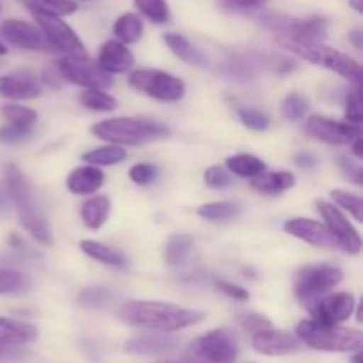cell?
Masks as SVG:
<instances>
[{
	"label": "cell",
	"mask_w": 363,
	"mask_h": 363,
	"mask_svg": "<svg viewBox=\"0 0 363 363\" xmlns=\"http://www.w3.org/2000/svg\"><path fill=\"white\" fill-rule=\"evenodd\" d=\"M84 2H89V0H84Z\"/></svg>",
	"instance_id": "680465c9"
},
{
	"label": "cell",
	"mask_w": 363,
	"mask_h": 363,
	"mask_svg": "<svg viewBox=\"0 0 363 363\" xmlns=\"http://www.w3.org/2000/svg\"><path fill=\"white\" fill-rule=\"evenodd\" d=\"M2 116L4 119L7 121V124H13V126L32 128L35 121H38V113H35L34 110L23 105H16V103L4 105Z\"/></svg>",
	"instance_id": "d6a6232c"
},
{
	"label": "cell",
	"mask_w": 363,
	"mask_h": 363,
	"mask_svg": "<svg viewBox=\"0 0 363 363\" xmlns=\"http://www.w3.org/2000/svg\"><path fill=\"white\" fill-rule=\"evenodd\" d=\"M346 119L350 124L360 126L362 124V92L360 85H354L347 91L346 96Z\"/></svg>",
	"instance_id": "f35d334b"
},
{
	"label": "cell",
	"mask_w": 363,
	"mask_h": 363,
	"mask_svg": "<svg viewBox=\"0 0 363 363\" xmlns=\"http://www.w3.org/2000/svg\"><path fill=\"white\" fill-rule=\"evenodd\" d=\"M80 248L87 257L94 259V261L98 262H103V264L106 266H112V268H126L128 266L126 255L121 250H117V248L108 247V245L87 240L82 241Z\"/></svg>",
	"instance_id": "cb8c5ba5"
},
{
	"label": "cell",
	"mask_w": 363,
	"mask_h": 363,
	"mask_svg": "<svg viewBox=\"0 0 363 363\" xmlns=\"http://www.w3.org/2000/svg\"><path fill=\"white\" fill-rule=\"evenodd\" d=\"M130 84L137 91L151 96L158 101H179L184 96V84L181 78L160 69H135L130 74Z\"/></svg>",
	"instance_id": "ba28073f"
},
{
	"label": "cell",
	"mask_w": 363,
	"mask_h": 363,
	"mask_svg": "<svg viewBox=\"0 0 363 363\" xmlns=\"http://www.w3.org/2000/svg\"><path fill=\"white\" fill-rule=\"evenodd\" d=\"M354 305L357 301H354L353 294L335 293L319 298L308 307H311L312 321L326 326H339L340 323L347 321L353 315Z\"/></svg>",
	"instance_id": "7c38bea8"
},
{
	"label": "cell",
	"mask_w": 363,
	"mask_h": 363,
	"mask_svg": "<svg viewBox=\"0 0 363 363\" xmlns=\"http://www.w3.org/2000/svg\"><path fill=\"white\" fill-rule=\"evenodd\" d=\"M62 80L71 82L85 89H103L112 85V77L101 69L98 64H92L91 59H78V57H62L55 62Z\"/></svg>",
	"instance_id": "30bf717a"
},
{
	"label": "cell",
	"mask_w": 363,
	"mask_h": 363,
	"mask_svg": "<svg viewBox=\"0 0 363 363\" xmlns=\"http://www.w3.org/2000/svg\"><path fill=\"white\" fill-rule=\"evenodd\" d=\"M7 53V48H6V45H2V43H0V57L2 55H6Z\"/></svg>",
	"instance_id": "6f0895ef"
},
{
	"label": "cell",
	"mask_w": 363,
	"mask_h": 363,
	"mask_svg": "<svg viewBox=\"0 0 363 363\" xmlns=\"http://www.w3.org/2000/svg\"><path fill=\"white\" fill-rule=\"evenodd\" d=\"M6 184L7 194H9L11 201H13L14 208H16L18 216H20V222L25 227V230L39 243L52 245V230H50L48 222H46L41 208H39L38 197H35L34 188H32L27 176L16 165H7Z\"/></svg>",
	"instance_id": "7a4b0ae2"
},
{
	"label": "cell",
	"mask_w": 363,
	"mask_h": 363,
	"mask_svg": "<svg viewBox=\"0 0 363 363\" xmlns=\"http://www.w3.org/2000/svg\"><path fill=\"white\" fill-rule=\"evenodd\" d=\"M238 321H240V325L243 326L245 330H248V332L252 333H259L262 332V330L273 328L272 319L259 314V312H243V314L238 315Z\"/></svg>",
	"instance_id": "ab89813d"
},
{
	"label": "cell",
	"mask_w": 363,
	"mask_h": 363,
	"mask_svg": "<svg viewBox=\"0 0 363 363\" xmlns=\"http://www.w3.org/2000/svg\"><path fill=\"white\" fill-rule=\"evenodd\" d=\"M113 34L123 45L137 43L144 34V23H142L140 16H137L135 13H124L113 23Z\"/></svg>",
	"instance_id": "484cf974"
},
{
	"label": "cell",
	"mask_w": 363,
	"mask_h": 363,
	"mask_svg": "<svg viewBox=\"0 0 363 363\" xmlns=\"http://www.w3.org/2000/svg\"><path fill=\"white\" fill-rule=\"evenodd\" d=\"M133 2L137 9L152 23L162 25L169 21L170 11L165 0H133Z\"/></svg>",
	"instance_id": "836d02e7"
},
{
	"label": "cell",
	"mask_w": 363,
	"mask_h": 363,
	"mask_svg": "<svg viewBox=\"0 0 363 363\" xmlns=\"http://www.w3.org/2000/svg\"><path fill=\"white\" fill-rule=\"evenodd\" d=\"M308 112V101L305 99V96L293 92V94L287 96L282 103V113L286 119L289 121H300L301 117H305V113Z\"/></svg>",
	"instance_id": "74e56055"
},
{
	"label": "cell",
	"mask_w": 363,
	"mask_h": 363,
	"mask_svg": "<svg viewBox=\"0 0 363 363\" xmlns=\"http://www.w3.org/2000/svg\"><path fill=\"white\" fill-rule=\"evenodd\" d=\"M28 133H30V128L13 126V124H7V126L0 128V142L23 140Z\"/></svg>",
	"instance_id": "bcb514c9"
},
{
	"label": "cell",
	"mask_w": 363,
	"mask_h": 363,
	"mask_svg": "<svg viewBox=\"0 0 363 363\" xmlns=\"http://www.w3.org/2000/svg\"><path fill=\"white\" fill-rule=\"evenodd\" d=\"M351 363H362V354H360V351H357V354H354L353 360H351Z\"/></svg>",
	"instance_id": "9f6ffc18"
},
{
	"label": "cell",
	"mask_w": 363,
	"mask_h": 363,
	"mask_svg": "<svg viewBox=\"0 0 363 363\" xmlns=\"http://www.w3.org/2000/svg\"><path fill=\"white\" fill-rule=\"evenodd\" d=\"M296 337L312 350L328 351V353L360 351L363 342L360 330L319 325L312 319H305L296 326Z\"/></svg>",
	"instance_id": "5b68a950"
},
{
	"label": "cell",
	"mask_w": 363,
	"mask_h": 363,
	"mask_svg": "<svg viewBox=\"0 0 363 363\" xmlns=\"http://www.w3.org/2000/svg\"><path fill=\"white\" fill-rule=\"evenodd\" d=\"M103 181H105V174H103L98 167L84 165L71 170V174L67 176L66 184L67 190H69L71 194L92 195L103 186Z\"/></svg>",
	"instance_id": "d6986e66"
},
{
	"label": "cell",
	"mask_w": 363,
	"mask_h": 363,
	"mask_svg": "<svg viewBox=\"0 0 363 363\" xmlns=\"http://www.w3.org/2000/svg\"><path fill=\"white\" fill-rule=\"evenodd\" d=\"M43 80L46 82L48 85H53V87H60L62 84V77H60L59 69L57 66H48L45 71H43Z\"/></svg>",
	"instance_id": "c3c4849f"
},
{
	"label": "cell",
	"mask_w": 363,
	"mask_h": 363,
	"mask_svg": "<svg viewBox=\"0 0 363 363\" xmlns=\"http://www.w3.org/2000/svg\"><path fill=\"white\" fill-rule=\"evenodd\" d=\"M344 273L337 266L315 264L305 266L296 277V296L301 303H314L319 298L333 289L337 284L342 282Z\"/></svg>",
	"instance_id": "52a82bcc"
},
{
	"label": "cell",
	"mask_w": 363,
	"mask_h": 363,
	"mask_svg": "<svg viewBox=\"0 0 363 363\" xmlns=\"http://www.w3.org/2000/svg\"><path fill=\"white\" fill-rule=\"evenodd\" d=\"M277 41L286 50L300 55L301 59L308 60L315 66H323L330 71H335L337 74L353 82L354 85H360L362 66L346 53L339 52L332 46H326L325 43L305 41V39L289 38V35H277Z\"/></svg>",
	"instance_id": "3957f363"
},
{
	"label": "cell",
	"mask_w": 363,
	"mask_h": 363,
	"mask_svg": "<svg viewBox=\"0 0 363 363\" xmlns=\"http://www.w3.org/2000/svg\"><path fill=\"white\" fill-rule=\"evenodd\" d=\"M117 318L130 326L169 333L199 325L206 314L165 301H128L121 307Z\"/></svg>",
	"instance_id": "6da1fadb"
},
{
	"label": "cell",
	"mask_w": 363,
	"mask_h": 363,
	"mask_svg": "<svg viewBox=\"0 0 363 363\" xmlns=\"http://www.w3.org/2000/svg\"><path fill=\"white\" fill-rule=\"evenodd\" d=\"M294 183H296V177L287 170H284V172H262L261 176L254 177L252 188L262 195H279L293 188Z\"/></svg>",
	"instance_id": "603a6c76"
},
{
	"label": "cell",
	"mask_w": 363,
	"mask_h": 363,
	"mask_svg": "<svg viewBox=\"0 0 363 363\" xmlns=\"http://www.w3.org/2000/svg\"><path fill=\"white\" fill-rule=\"evenodd\" d=\"M294 67H296V62L291 59H282L280 62L275 64V69L279 73H291V71H294Z\"/></svg>",
	"instance_id": "681fc988"
},
{
	"label": "cell",
	"mask_w": 363,
	"mask_h": 363,
	"mask_svg": "<svg viewBox=\"0 0 363 363\" xmlns=\"http://www.w3.org/2000/svg\"><path fill=\"white\" fill-rule=\"evenodd\" d=\"M11 357H14V351H11L9 347L0 346V362L6 360V358H11Z\"/></svg>",
	"instance_id": "11a10c76"
},
{
	"label": "cell",
	"mask_w": 363,
	"mask_h": 363,
	"mask_svg": "<svg viewBox=\"0 0 363 363\" xmlns=\"http://www.w3.org/2000/svg\"><path fill=\"white\" fill-rule=\"evenodd\" d=\"M350 41L357 46L358 50H362V41H363V34L360 28H354V30L350 32Z\"/></svg>",
	"instance_id": "816d5d0a"
},
{
	"label": "cell",
	"mask_w": 363,
	"mask_h": 363,
	"mask_svg": "<svg viewBox=\"0 0 363 363\" xmlns=\"http://www.w3.org/2000/svg\"><path fill=\"white\" fill-rule=\"evenodd\" d=\"M135 64L133 53L119 41L103 43L98 53V66L105 73H126Z\"/></svg>",
	"instance_id": "e0dca14e"
},
{
	"label": "cell",
	"mask_w": 363,
	"mask_h": 363,
	"mask_svg": "<svg viewBox=\"0 0 363 363\" xmlns=\"http://www.w3.org/2000/svg\"><path fill=\"white\" fill-rule=\"evenodd\" d=\"M191 248H194V238L188 234H174L167 241L163 259L169 266H177L190 257Z\"/></svg>",
	"instance_id": "83f0119b"
},
{
	"label": "cell",
	"mask_w": 363,
	"mask_h": 363,
	"mask_svg": "<svg viewBox=\"0 0 363 363\" xmlns=\"http://www.w3.org/2000/svg\"><path fill=\"white\" fill-rule=\"evenodd\" d=\"M236 358V335L229 328H218L190 344L181 363H234Z\"/></svg>",
	"instance_id": "8992f818"
},
{
	"label": "cell",
	"mask_w": 363,
	"mask_h": 363,
	"mask_svg": "<svg viewBox=\"0 0 363 363\" xmlns=\"http://www.w3.org/2000/svg\"><path fill=\"white\" fill-rule=\"evenodd\" d=\"M332 199L344 208L346 211H350L351 215L354 216L357 222H362L363 216H362V199L358 194H353V191H347V190H332Z\"/></svg>",
	"instance_id": "8d00e7d4"
},
{
	"label": "cell",
	"mask_w": 363,
	"mask_h": 363,
	"mask_svg": "<svg viewBox=\"0 0 363 363\" xmlns=\"http://www.w3.org/2000/svg\"><path fill=\"white\" fill-rule=\"evenodd\" d=\"M80 103L94 112H112L117 108V99L103 89H85L80 94Z\"/></svg>",
	"instance_id": "4dcf8cb0"
},
{
	"label": "cell",
	"mask_w": 363,
	"mask_h": 363,
	"mask_svg": "<svg viewBox=\"0 0 363 363\" xmlns=\"http://www.w3.org/2000/svg\"><path fill=\"white\" fill-rule=\"evenodd\" d=\"M177 340L172 337L156 335V333H144V335L131 337L124 350L131 354H163L176 350Z\"/></svg>",
	"instance_id": "ffe728a7"
},
{
	"label": "cell",
	"mask_w": 363,
	"mask_h": 363,
	"mask_svg": "<svg viewBox=\"0 0 363 363\" xmlns=\"http://www.w3.org/2000/svg\"><path fill=\"white\" fill-rule=\"evenodd\" d=\"M268 0H216V6L227 13H241V11H257L266 6Z\"/></svg>",
	"instance_id": "7bdbcfd3"
},
{
	"label": "cell",
	"mask_w": 363,
	"mask_h": 363,
	"mask_svg": "<svg viewBox=\"0 0 363 363\" xmlns=\"http://www.w3.org/2000/svg\"><path fill=\"white\" fill-rule=\"evenodd\" d=\"M0 34H2V38L7 39L11 45L18 46V48L41 50V52L52 50V46L46 41L41 28L28 23V21L14 20V18L13 20H6L0 25Z\"/></svg>",
	"instance_id": "5bb4252c"
},
{
	"label": "cell",
	"mask_w": 363,
	"mask_h": 363,
	"mask_svg": "<svg viewBox=\"0 0 363 363\" xmlns=\"http://www.w3.org/2000/svg\"><path fill=\"white\" fill-rule=\"evenodd\" d=\"M339 165L342 169V172L350 177L351 181H354L357 184H362V167L354 165L353 160L347 158V156H340Z\"/></svg>",
	"instance_id": "7dc6e473"
},
{
	"label": "cell",
	"mask_w": 363,
	"mask_h": 363,
	"mask_svg": "<svg viewBox=\"0 0 363 363\" xmlns=\"http://www.w3.org/2000/svg\"><path fill=\"white\" fill-rule=\"evenodd\" d=\"M82 160L92 167L98 165H116L126 160V151L121 145H103L82 155Z\"/></svg>",
	"instance_id": "f546056e"
},
{
	"label": "cell",
	"mask_w": 363,
	"mask_h": 363,
	"mask_svg": "<svg viewBox=\"0 0 363 363\" xmlns=\"http://www.w3.org/2000/svg\"><path fill=\"white\" fill-rule=\"evenodd\" d=\"M23 4L30 13H45L53 16H67L78 9L77 2L73 0H18Z\"/></svg>",
	"instance_id": "f1b7e54d"
},
{
	"label": "cell",
	"mask_w": 363,
	"mask_h": 363,
	"mask_svg": "<svg viewBox=\"0 0 363 363\" xmlns=\"http://www.w3.org/2000/svg\"><path fill=\"white\" fill-rule=\"evenodd\" d=\"M39 28L45 34L46 41L57 52H62L66 57H78V59H89V53L85 50L84 43L78 38L77 32L66 23L60 16L45 13H32Z\"/></svg>",
	"instance_id": "9c48e42d"
},
{
	"label": "cell",
	"mask_w": 363,
	"mask_h": 363,
	"mask_svg": "<svg viewBox=\"0 0 363 363\" xmlns=\"http://www.w3.org/2000/svg\"><path fill=\"white\" fill-rule=\"evenodd\" d=\"M241 206L236 202H209V204H202L197 209L199 216L204 220H211V222H223L240 213Z\"/></svg>",
	"instance_id": "1f68e13d"
},
{
	"label": "cell",
	"mask_w": 363,
	"mask_h": 363,
	"mask_svg": "<svg viewBox=\"0 0 363 363\" xmlns=\"http://www.w3.org/2000/svg\"><path fill=\"white\" fill-rule=\"evenodd\" d=\"M225 165L229 172L240 177H248V179L261 176L266 170V163L254 155H234L225 160Z\"/></svg>",
	"instance_id": "4316f807"
},
{
	"label": "cell",
	"mask_w": 363,
	"mask_h": 363,
	"mask_svg": "<svg viewBox=\"0 0 363 363\" xmlns=\"http://www.w3.org/2000/svg\"><path fill=\"white\" fill-rule=\"evenodd\" d=\"M362 144H363V140H362V135H360V137H357V138H354L353 142H351V149H353V155L357 156V158H362V156H363V149H362Z\"/></svg>",
	"instance_id": "f5cc1de1"
},
{
	"label": "cell",
	"mask_w": 363,
	"mask_h": 363,
	"mask_svg": "<svg viewBox=\"0 0 363 363\" xmlns=\"http://www.w3.org/2000/svg\"><path fill=\"white\" fill-rule=\"evenodd\" d=\"M305 131L308 137L321 140L330 145L351 144L357 137H360V126L350 123H339V121L328 119L323 116H311L305 124Z\"/></svg>",
	"instance_id": "4fadbf2b"
},
{
	"label": "cell",
	"mask_w": 363,
	"mask_h": 363,
	"mask_svg": "<svg viewBox=\"0 0 363 363\" xmlns=\"http://www.w3.org/2000/svg\"><path fill=\"white\" fill-rule=\"evenodd\" d=\"M284 230L291 236L321 248H339L335 238L330 234L325 223L311 218H293L284 223Z\"/></svg>",
	"instance_id": "2e32d148"
},
{
	"label": "cell",
	"mask_w": 363,
	"mask_h": 363,
	"mask_svg": "<svg viewBox=\"0 0 363 363\" xmlns=\"http://www.w3.org/2000/svg\"><path fill=\"white\" fill-rule=\"evenodd\" d=\"M0 9H2V6H0Z\"/></svg>",
	"instance_id": "91938a15"
},
{
	"label": "cell",
	"mask_w": 363,
	"mask_h": 363,
	"mask_svg": "<svg viewBox=\"0 0 363 363\" xmlns=\"http://www.w3.org/2000/svg\"><path fill=\"white\" fill-rule=\"evenodd\" d=\"M240 119L248 130L266 131L272 126V119L259 110H240Z\"/></svg>",
	"instance_id": "60d3db41"
},
{
	"label": "cell",
	"mask_w": 363,
	"mask_h": 363,
	"mask_svg": "<svg viewBox=\"0 0 363 363\" xmlns=\"http://www.w3.org/2000/svg\"><path fill=\"white\" fill-rule=\"evenodd\" d=\"M38 337V330L27 323L13 321V319L0 318V346L13 347L32 342Z\"/></svg>",
	"instance_id": "44dd1931"
},
{
	"label": "cell",
	"mask_w": 363,
	"mask_h": 363,
	"mask_svg": "<svg viewBox=\"0 0 363 363\" xmlns=\"http://www.w3.org/2000/svg\"><path fill=\"white\" fill-rule=\"evenodd\" d=\"M28 279L16 269L0 268V294H14L25 289Z\"/></svg>",
	"instance_id": "d590c367"
},
{
	"label": "cell",
	"mask_w": 363,
	"mask_h": 363,
	"mask_svg": "<svg viewBox=\"0 0 363 363\" xmlns=\"http://www.w3.org/2000/svg\"><path fill=\"white\" fill-rule=\"evenodd\" d=\"M163 41L169 46L170 52L176 57H179L181 60H184L186 64L195 67H206L208 66V59H206L204 53L197 48V46L191 45L184 35L176 34V32H167L163 35Z\"/></svg>",
	"instance_id": "7402d4cb"
},
{
	"label": "cell",
	"mask_w": 363,
	"mask_h": 363,
	"mask_svg": "<svg viewBox=\"0 0 363 363\" xmlns=\"http://www.w3.org/2000/svg\"><path fill=\"white\" fill-rule=\"evenodd\" d=\"M110 209H112V202L106 195H98L89 201L84 202L82 206V220L89 229H101L103 223L108 220Z\"/></svg>",
	"instance_id": "d4e9b609"
},
{
	"label": "cell",
	"mask_w": 363,
	"mask_h": 363,
	"mask_svg": "<svg viewBox=\"0 0 363 363\" xmlns=\"http://www.w3.org/2000/svg\"><path fill=\"white\" fill-rule=\"evenodd\" d=\"M204 183L209 188H216V190H222V188H229L233 184V176L229 174V170L222 169V167L215 165L209 167L204 172Z\"/></svg>",
	"instance_id": "b9f144b4"
},
{
	"label": "cell",
	"mask_w": 363,
	"mask_h": 363,
	"mask_svg": "<svg viewBox=\"0 0 363 363\" xmlns=\"http://www.w3.org/2000/svg\"><path fill=\"white\" fill-rule=\"evenodd\" d=\"M110 300H112V293L99 286L87 287V289L80 291V294H78V303L85 308H101L108 305Z\"/></svg>",
	"instance_id": "e575fe53"
},
{
	"label": "cell",
	"mask_w": 363,
	"mask_h": 363,
	"mask_svg": "<svg viewBox=\"0 0 363 363\" xmlns=\"http://www.w3.org/2000/svg\"><path fill=\"white\" fill-rule=\"evenodd\" d=\"M252 346L257 353L266 354V357H282V354H289L296 351L300 347V339L289 332L268 328L254 333Z\"/></svg>",
	"instance_id": "9a60e30c"
},
{
	"label": "cell",
	"mask_w": 363,
	"mask_h": 363,
	"mask_svg": "<svg viewBox=\"0 0 363 363\" xmlns=\"http://www.w3.org/2000/svg\"><path fill=\"white\" fill-rule=\"evenodd\" d=\"M216 289L222 291L225 296L233 298V300H238V301H247L248 298H250V294H248L247 289H243V287L236 286V284L233 282H227V280H218V282H216Z\"/></svg>",
	"instance_id": "f6af8a7d"
},
{
	"label": "cell",
	"mask_w": 363,
	"mask_h": 363,
	"mask_svg": "<svg viewBox=\"0 0 363 363\" xmlns=\"http://www.w3.org/2000/svg\"><path fill=\"white\" fill-rule=\"evenodd\" d=\"M158 176V169L151 163H137L130 169V179L133 183L140 184V186H145V184L152 183Z\"/></svg>",
	"instance_id": "ee69618b"
},
{
	"label": "cell",
	"mask_w": 363,
	"mask_h": 363,
	"mask_svg": "<svg viewBox=\"0 0 363 363\" xmlns=\"http://www.w3.org/2000/svg\"><path fill=\"white\" fill-rule=\"evenodd\" d=\"M347 2H350V6L353 7L358 14L363 13V0H347Z\"/></svg>",
	"instance_id": "db71d44e"
},
{
	"label": "cell",
	"mask_w": 363,
	"mask_h": 363,
	"mask_svg": "<svg viewBox=\"0 0 363 363\" xmlns=\"http://www.w3.org/2000/svg\"><path fill=\"white\" fill-rule=\"evenodd\" d=\"M296 163L301 169H312L315 165V158L312 155H298Z\"/></svg>",
	"instance_id": "f907efd6"
},
{
	"label": "cell",
	"mask_w": 363,
	"mask_h": 363,
	"mask_svg": "<svg viewBox=\"0 0 363 363\" xmlns=\"http://www.w3.org/2000/svg\"><path fill=\"white\" fill-rule=\"evenodd\" d=\"M92 133L112 145H140L169 135V128L135 117H112L91 128Z\"/></svg>",
	"instance_id": "277c9868"
},
{
	"label": "cell",
	"mask_w": 363,
	"mask_h": 363,
	"mask_svg": "<svg viewBox=\"0 0 363 363\" xmlns=\"http://www.w3.org/2000/svg\"><path fill=\"white\" fill-rule=\"evenodd\" d=\"M0 94L4 98L14 99V101H25V99L38 98L41 94V85L28 73L2 74L0 77Z\"/></svg>",
	"instance_id": "ac0fdd59"
},
{
	"label": "cell",
	"mask_w": 363,
	"mask_h": 363,
	"mask_svg": "<svg viewBox=\"0 0 363 363\" xmlns=\"http://www.w3.org/2000/svg\"><path fill=\"white\" fill-rule=\"evenodd\" d=\"M315 208H318L319 215L325 220L326 229L330 230L333 238H335L337 245L342 250L350 252V254L357 255L362 250V236L358 234V230L354 229L350 223V220L344 216L342 211H339V208H335L333 204L326 201H318L315 202Z\"/></svg>",
	"instance_id": "8fae6325"
}]
</instances>
